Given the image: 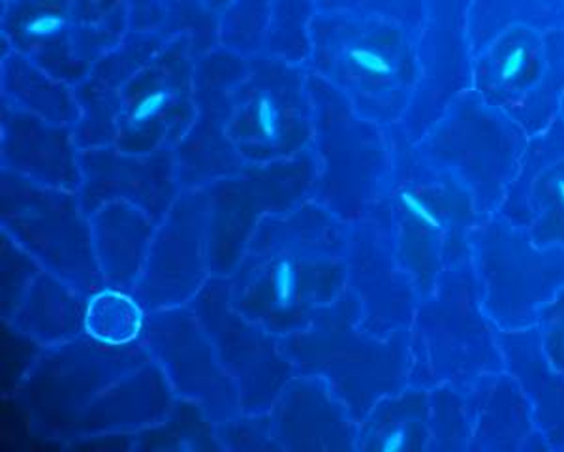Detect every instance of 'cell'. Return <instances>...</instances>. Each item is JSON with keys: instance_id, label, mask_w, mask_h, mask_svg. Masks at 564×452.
<instances>
[{"instance_id": "2e32d148", "label": "cell", "mask_w": 564, "mask_h": 452, "mask_svg": "<svg viewBox=\"0 0 564 452\" xmlns=\"http://www.w3.org/2000/svg\"><path fill=\"white\" fill-rule=\"evenodd\" d=\"M295 292H297V273L294 262L289 259L281 260L276 266L275 281H273V297L279 308H289L294 304Z\"/></svg>"}, {"instance_id": "8992f818", "label": "cell", "mask_w": 564, "mask_h": 452, "mask_svg": "<svg viewBox=\"0 0 564 452\" xmlns=\"http://www.w3.org/2000/svg\"><path fill=\"white\" fill-rule=\"evenodd\" d=\"M516 226H527L534 246H564V119L532 136L520 170L499 212Z\"/></svg>"}, {"instance_id": "ba28073f", "label": "cell", "mask_w": 564, "mask_h": 452, "mask_svg": "<svg viewBox=\"0 0 564 452\" xmlns=\"http://www.w3.org/2000/svg\"><path fill=\"white\" fill-rule=\"evenodd\" d=\"M497 340L510 374L525 388L532 403L534 422L552 452H564V375L545 360L539 330L502 332Z\"/></svg>"}, {"instance_id": "5bb4252c", "label": "cell", "mask_w": 564, "mask_h": 452, "mask_svg": "<svg viewBox=\"0 0 564 452\" xmlns=\"http://www.w3.org/2000/svg\"><path fill=\"white\" fill-rule=\"evenodd\" d=\"M536 330L545 360L564 375V289L539 311Z\"/></svg>"}, {"instance_id": "7a4b0ae2", "label": "cell", "mask_w": 564, "mask_h": 452, "mask_svg": "<svg viewBox=\"0 0 564 452\" xmlns=\"http://www.w3.org/2000/svg\"><path fill=\"white\" fill-rule=\"evenodd\" d=\"M417 142L425 162L456 175L473 194L478 215L488 219L518 175L529 136L470 89Z\"/></svg>"}, {"instance_id": "ac0fdd59", "label": "cell", "mask_w": 564, "mask_h": 452, "mask_svg": "<svg viewBox=\"0 0 564 452\" xmlns=\"http://www.w3.org/2000/svg\"><path fill=\"white\" fill-rule=\"evenodd\" d=\"M170 100H172L170 90H154V93L141 98L140 103L135 104L134 110L130 114V123H132V127H141V125L148 123L149 119L159 116L166 108Z\"/></svg>"}, {"instance_id": "9a60e30c", "label": "cell", "mask_w": 564, "mask_h": 452, "mask_svg": "<svg viewBox=\"0 0 564 452\" xmlns=\"http://www.w3.org/2000/svg\"><path fill=\"white\" fill-rule=\"evenodd\" d=\"M254 123L258 134L265 142H279L282 134V117L276 98L271 90H260L254 103Z\"/></svg>"}, {"instance_id": "8fae6325", "label": "cell", "mask_w": 564, "mask_h": 452, "mask_svg": "<svg viewBox=\"0 0 564 452\" xmlns=\"http://www.w3.org/2000/svg\"><path fill=\"white\" fill-rule=\"evenodd\" d=\"M430 451L468 452L473 438V406L468 385L431 388Z\"/></svg>"}, {"instance_id": "44dd1931", "label": "cell", "mask_w": 564, "mask_h": 452, "mask_svg": "<svg viewBox=\"0 0 564 452\" xmlns=\"http://www.w3.org/2000/svg\"><path fill=\"white\" fill-rule=\"evenodd\" d=\"M7 2H13V0H7Z\"/></svg>"}, {"instance_id": "4fadbf2b", "label": "cell", "mask_w": 564, "mask_h": 452, "mask_svg": "<svg viewBox=\"0 0 564 452\" xmlns=\"http://www.w3.org/2000/svg\"><path fill=\"white\" fill-rule=\"evenodd\" d=\"M315 4L321 12L358 13L395 21L420 36L427 0H315Z\"/></svg>"}, {"instance_id": "277c9868", "label": "cell", "mask_w": 564, "mask_h": 452, "mask_svg": "<svg viewBox=\"0 0 564 452\" xmlns=\"http://www.w3.org/2000/svg\"><path fill=\"white\" fill-rule=\"evenodd\" d=\"M481 100L520 125L529 138L561 116L564 98V29L513 25L473 61Z\"/></svg>"}, {"instance_id": "52a82bcc", "label": "cell", "mask_w": 564, "mask_h": 452, "mask_svg": "<svg viewBox=\"0 0 564 452\" xmlns=\"http://www.w3.org/2000/svg\"><path fill=\"white\" fill-rule=\"evenodd\" d=\"M473 438L468 452H552L536 428L525 388L508 369L468 385Z\"/></svg>"}, {"instance_id": "7c38bea8", "label": "cell", "mask_w": 564, "mask_h": 452, "mask_svg": "<svg viewBox=\"0 0 564 452\" xmlns=\"http://www.w3.org/2000/svg\"><path fill=\"white\" fill-rule=\"evenodd\" d=\"M141 313L134 302L117 292L98 294L89 305L87 329L100 342L121 345L138 336Z\"/></svg>"}, {"instance_id": "d6986e66", "label": "cell", "mask_w": 564, "mask_h": 452, "mask_svg": "<svg viewBox=\"0 0 564 452\" xmlns=\"http://www.w3.org/2000/svg\"><path fill=\"white\" fill-rule=\"evenodd\" d=\"M308 8H316L315 0H273L271 12L273 15L279 13H308Z\"/></svg>"}, {"instance_id": "e0dca14e", "label": "cell", "mask_w": 564, "mask_h": 452, "mask_svg": "<svg viewBox=\"0 0 564 452\" xmlns=\"http://www.w3.org/2000/svg\"><path fill=\"white\" fill-rule=\"evenodd\" d=\"M66 25H68V20L63 13L44 12L26 21L23 25V33L31 39H55L65 31Z\"/></svg>"}, {"instance_id": "ffe728a7", "label": "cell", "mask_w": 564, "mask_h": 452, "mask_svg": "<svg viewBox=\"0 0 564 452\" xmlns=\"http://www.w3.org/2000/svg\"><path fill=\"white\" fill-rule=\"evenodd\" d=\"M561 116H563V119H564V98H563V106H561Z\"/></svg>"}, {"instance_id": "6da1fadb", "label": "cell", "mask_w": 564, "mask_h": 452, "mask_svg": "<svg viewBox=\"0 0 564 452\" xmlns=\"http://www.w3.org/2000/svg\"><path fill=\"white\" fill-rule=\"evenodd\" d=\"M481 304L484 284L473 260L438 273L417 311L414 387L470 385L481 375L507 369L497 326Z\"/></svg>"}, {"instance_id": "5b68a950", "label": "cell", "mask_w": 564, "mask_h": 452, "mask_svg": "<svg viewBox=\"0 0 564 452\" xmlns=\"http://www.w3.org/2000/svg\"><path fill=\"white\" fill-rule=\"evenodd\" d=\"M473 0H427L416 42L417 82L404 114L411 138L441 119L459 95L475 89L468 10Z\"/></svg>"}, {"instance_id": "30bf717a", "label": "cell", "mask_w": 564, "mask_h": 452, "mask_svg": "<svg viewBox=\"0 0 564 452\" xmlns=\"http://www.w3.org/2000/svg\"><path fill=\"white\" fill-rule=\"evenodd\" d=\"M390 413L379 422L372 435L380 452L430 451V390L414 388L399 401L390 403Z\"/></svg>"}, {"instance_id": "3957f363", "label": "cell", "mask_w": 564, "mask_h": 452, "mask_svg": "<svg viewBox=\"0 0 564 452\" xmlns=\"http://www.w3.org/2000/svg\"><path fill=\"white\" fill-rule=\"evenodd\" d=\"M484 284V311L502 332L534 329L539 311L564 289V246H534L527 226L489 215L468 234Z\"/></svg>"}, {"instance_id": "9c48e42d", "label": "cell", "mask_w": 564, "mask_h": 452, "mask_svg": "<svg viewBox=\"0 0 564 452\" xmlns=\"http://www.w3.org/2000/svg\"><path fill=\"white\" fill-rule=\"evenodd\" d=\"M513 25L564 29V0H473L468 10L473 58Z\"/></svg>"}]
</instances>
